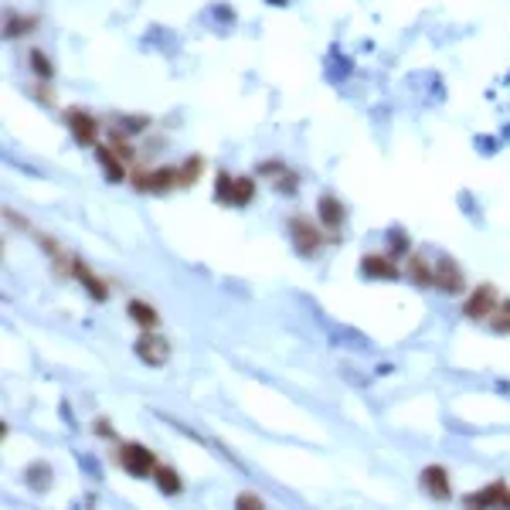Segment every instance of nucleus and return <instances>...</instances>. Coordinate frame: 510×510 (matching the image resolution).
Wrapping results in <instances>:
<instances>
[{"label": "nucleus", "instance_id": "f257e3e1", "mask_svg": "<svg viewBox=\"0 0 510 510\" xmlns=\"http://www.w3.org/2000/svg\"><path fill=\"white\" fill-rule=\"evenodd\" d=\"M289 238H293V248L303 255V259H313L320 248H324V242H326V235L309 221V218H303V215H296L293 221H289Z\"/></svg>", "mask_w": 510, "mask_h": 510}, {"label": "nucleus", "instance_id": "f03ea898", "mask_svg": "<svg viewBox=\"0 0 510 510\" xmlns=\"http://www.w3.org/2000/svg\"><path fill=\"white\" fill-rule=\"evenodd\" d=\"M119 466H123L129 477H150L156 469V456L139 442H123L119 446Z\"/></svg>", "mask_w": 510, "mask_h": 510}, {"label": "nucleus", "instance_id": "7ed1b4c3", "mask_svg": "<svg viewBox=\"0 0 510 510\" xmlns=\"http://www.w3.org/2000/svg\"><path fill=\"white\" fill-rule=\"evenodd\" d=\"M133 351H137V357L147 364V368H164V364L170 361L167 337H160V334H154V330H143V337L133 344Z\"/></svg>", "mask_w": 510, "mask_h": 510}, {"label": "nucleus", "instance_id": "20e7f679", "mask_svg": "<svg viewBox=\"0 0 510 510\" xmlns=\"http://www.w3.org/2000/svg\"><path fill=\"white\" fill-rule=\"evenodd\" d=\"M496 307H500L496 289L490 282H483V286H477V289L469 293V299H466V307H463V317L466 320H490Z\"/></svg>", "mask_w": 510, "mask_h": 510}, {"label": "nucleus", "instance_id": "39448f33", "mask_svg": "<svg viewBox=\"0 0 510 510\" xmlns=\"http://www.w3.org/2000/svg\"><path fill=\"white\" fill-rule=\"evenodd\" d=\"M65 123H68V133L75 137L78 147H95L99 123H95L92 112H85V109H68V112H65Z\"/></svg>", "mask_w": 510, "mask_h": 510}, {"label": "nucleus", "instance_id": "423d86ee", "mask_svg": "<svg viewBox=\"0 0 510 510\" xmlns=\"http://www.w3.org/2000/svg\"><path fill=\"white\" fill-rule=\"evenodd\" d=\"M466 507H510V487L504 479H494L487 490L479 494H466L463 496Z\"/></svg>", "mask_w": 510, "mask_h": 510}, {"label": "nucleus", "instance_id": "0eeeda50", "mask_svg": "<svg viewBox=\"0 0 510 510\" xmlns=\"http://www.w3.org/2000/svg\"><path fill=\"white\" fill-rule=\"evenodd\" d=\"M418 479H422L425 494L432 496V500H439V504L452 496V483H449V473L442 469V466H425V469H422V477H418Z\"/></svg>", "mask_w": 510, "mask_h": 510}, {"label": "nucleus", "instance_id": "6e6552de", "mask_svg": "<svg viewBox=\"0 0 510 510\" xmlns=\"http://www.w3.org/2000/svg\"><path fill=\"white\" fill-rule=\"evenodd\" d=\"M133 184H137V191L164 194V191H170V187L177 184V167H160V170H150V174H137Z\"/></svg>", "mask_w": 510, "mask_h": 510}, {"label": "nucleus", "instance_id": "1a4fd4ad", "mask_svg": "<svg viewBox=\"0 0 510 510\" xmlns=\"http://www.w3.org/2000/svg\"><path fill=\"white\" fill-rule=\"evenodd\" d=\"M463 269L452 262V259H439L435 262V289L442 293H463Z\"/></svg>", "mask_w": 510, "mask_h": 510}, {"label": "nucleus", "instance_id": "9d476101", "mask_svg": "<svg viewBox=\"0 0 510 510\" xmlns=\"http://www.w3.org/2000/svg\"><path fill=\"white\" fill-rule=\"evenodd\" d=\"M361 276L368 279H398V265L388 255H364L361 259Z\"/></svg>", "mask_w": 510, "mask_h": 510}, {"label": "nucleus", "instance_id": "9b49d317", "mask_svg": "<svg viewBox=\"0 0 510 510\" xmlns=\"http://www.w3.org/2000/svg\"><path fill=\"white\" fill-rule=\"evenodd\" d=\"M95 156H99V164H102V170H106L109 184H123V177H126L123 156L116 154L112 147H99V143H95Z\"/></svg>", "mask_w": 510, "mask_h": 510}, {"label": "nucleus", "instance_id": "f8f14e48", "mask_svg": "<svg viewBox=\"0 0 510 510\" xmlns=\"http://www.w3.org/2000/svg\"><path fill=\"white\" fill-rule=\"evenodd\" d=\"M72 276H75L78 282L85 286V293L92 296V299H106V296H109L106 282H102L99 276H92V272H89V265L82 262V259H72Z\"/></svg>", "mask_w": 510, "mask_h": 510}, {"label": "nucleus", "instance_id": "ddd939ff", "mask_svg": "<svg viewBox=\"0 0 510 510\" xmlns=\"http://www.w3.org/2000/svg\"><path fill=\"white\" fill-rule=\"evenodd\" d=\"M317 215H320L326 232H337L340 225H344V204H340L334 194H324V198L317 201Z\"/></svg>", "mask_w": 510, "mask_h": 510}, {"label": "nucleus", "instance_id": "4468645a", "mask_svg": "<svg viewBox=\"0 0 510 510\" xmlns=\"http://www.w3.org/2000/svg\"><path fill=\"white\" fill-rule=\"evenodd\" d=\"M154 479H156V490H160V494H167V496H177L181 490H184V483H181V473H177L174 466H160V463H156Z\"/></svg>", "mask_w": 510, "mask_h": 510}, {"label": "nucleus", "instance_id": "2eb2a0df", "mask_svg": "<svg viewBox=\"0 0 510 510\" xmlns=\"http://www.w3.org/2000/svg\"><path fill=\"white\" fill-rule=\"evenodd\" d=\"M408 279L415 286H435V269L425 255H408Z\"/></svg>", "mask_w": 510, "mask_h": 510}, {"label": "nucleus", "instance_id": "dca6fc26", "mask_svg": "<svg viewBox=\"0 0 510 510\" xmlns=\"http://www.w3.org/2000/svg\"><path fill=\"white\" fill-rule=\"evenodd\" d=\"M126 313H129V320H133V324H139L143 330H154V326L160 324L156 309L150 307V303H143V299H129V307H126Z\"/></svg>", "mask_w": 510, "mask_h": 510}, {"label": "nucleus", "instance_id": "f3484780", "mask_svg": "<svg viewBox=\"0 0 510 510\" xmlns=\"http://www.w3.org/2000/svg\"><path fill=\"white\" fill-rule=\"evenodd\" d=\"M252 194H255V181H252V177H235L228 204H235V208H245V204L252 201Z\"/></svg>", "mask_w": 510, "mask_h": 510}, {"label": "nucleus", "instance_id": "a211bd4d", "mask_svg": "<svg viewBox=\"0 0 510 510\" xmlns=\"http://www.w3.org/2000/svg\"><path fill=\"white\" fill-rule=\"evenodd\" d=\"M24 477H28V483H31V490H48V487H51V466L48 463H31Z\"/></svg>", "mask_w": 510, "mask_h": 510}, {"label": "nucleus", "instance_id": "6ab92c4d", "mask_svg": "<svg viewBox=\"0 0 510 510\" xmlns=\"http://www.w3.org/2000/svg\"><path fill=\"white\" fill-rule=\"evenodd\" d=\"M201 167H204V160L198 154L194 156H187V164L184 167H177V184L181 187H191L194 181H198V174H201Z\"/></svg>", "mask_w": 510, "mask_h": 510}, {"label": "nucleus", "instance_id": "aec40b11", "mask_svg": "<svg viewBox=\"0 0 510 510\" xmlns=\"http://www.w3.org/2000/svg\"><path fill=\"white\" fill-rule=\"evenodd\" d=\"M11 21H7V38H21V34H28V31H34V21L31 14H7Z\"/></svg>", "mask_w": 510, "mask_h": 510}, {"label": "nucleus", "instance_id": "412c9836", "mask_svg": "<svg viewBox=\"0 0 510 510\" xmlns=\"http://www.w3.org/2000/svg\"><path fill=\"white\" fill-rule=\"evenodd\" d=\"M28 65H31V72H34V75H38V78H45V82H48L51 75H55V68H51V58H48V55H41L38 48H34L31 55H28Z\"/></svg>", "mask_w": 510, "mask_h": 510}, {"label": "nucleus", "instance_id": "4be33fe9", "mask_svg": "<svg viewBox=\"0 0 510 510\" xmlns=\"http://www.w3.org/2000/svg\"><path fill=\"white\" fill-rule=\"evenodd\" d=\"M232 181H235V177H228V174H218V191H215L218 201L228 204V198H232Z\"/></svg>", "mask_w": 510, "mask_h": 510}, {"label": "nucleus", "instance_id": "5701e85b", "mask_svg": "<svg viewBox=\"0 0 510 510\" xmlns=\"http://www.w3.org/2000/svg\"><path fill=\"white\" fill-rule=\"evenodd\" d=\"M242 510H255V507H265L262 504V496L259 494H238V500H235Z\"/></svg>", "mask_w": 510, "mask_h": 510}, {"label": "nucleus", "instance_id": "b1692460", "mask_svg": "<svg viewBox=\"0 0 510 510\" xmlns=\"http://www.w3.org/2000/svg\"><path fill=\"white\" fill-rule=\"evenodd\" d=\"M112 150L123 156V160H133V147H129V143H126L119 133H112Z\"/></svg>", "mask_w": 510, "mask_h": 510}, {"label": "nucleus", "instance_id": "393cba45", "mask_svg": "<svg viewBox=\"0 0 510 510\" xmlns=\"http://www.w3.org/2000/svg\"><path fill=\"white\" fill-rule=\"evenodd\" d=\"M408 248V238L402 232H391V252H405Z\"/></svg>", "mask_w": 510, "mask_h": 510}, {"label": "nucleus", "instance_id": "a878e982", "mask_svg": "<svg viewBox=\"0 0 510 510\" xmlns=\"http://www.w3.org/2000/svg\"><path fill=\"white\" fill-rule=\"evenodd\" d=\"M95 432H99V435H112V429H109L106 418H99V422H95Z\"/></svg>", "mask_w": 510, "mask_h": 510}, {"label": "nucleus", "instance_id": "bb28decb", "mask_svg": "<svg viewBox=\"0 0 510 510\" xmlns=\"http://www.w3.org/2000/svg\"><path fill=\"white\" fill-rule=\"evenodd\" d=\"M500 309H504V313L510 317V299H504V303H500Z\"/></svg>", "mask_w": 510, "mask_h": 510}]
</instances>
